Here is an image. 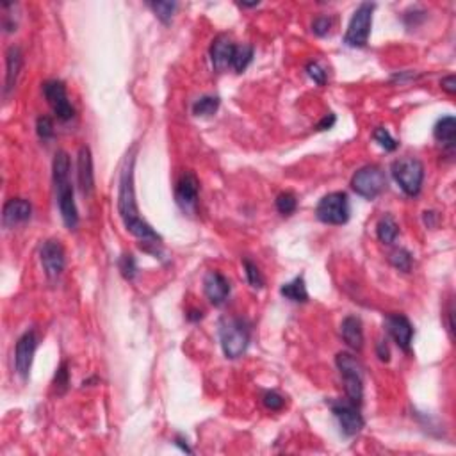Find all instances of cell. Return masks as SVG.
Returning a JSON list of instances; mask_svg holds the SVG:
<instances>
[{"instance_id":"6da1fadb","label":"cell","mask_w":456,"mask_h":456,"mask_svg":"<svg viewBox=\"0 0 456 456\" xmlns=\"http://www.w3.org/2000/svg\"><path fill=\"white\" fill-rule=\"evenodd\" d=\"M136 146L127 153L119 173L118 185V212L121 216L125 228L130 232L134 237L141 241V248L149 251L150 246L159 248L162 244L160 235L153 230L149 223L140 216L136 202V189H134V166H136Z\"/></svg>"},{"instance_id":"7a4b0ae2","label":"cell","mask_w":456,"mask_h":456,"mask_svg":"<svg viewBox=\"0 0 456 456\" xmlns=\"http://www.w3.org/2000/svg\"><path fill=\"white\" fill-rule=\"evenodd\" d=\"M70 155L65 150H59L53 155L52 162L53 187H56V196H58V205L62 221H65L68 230H75L78 226V210L77 205H75L74 185L70 182Z\"/></svg>"},{"instance_id":"3957f363","label":"cell","mask_w":456,"mask_h":456,"mask_svg":"<svg viewBox=\"0 0 456 456\" xmlns=\"http://www.w3.org/2000/svg\"><path fill=\"white\" fill-rule=\"evenodd\" d=\"M219 341H221L223 353L226 358L243 357L250 344V326L241 317H232L225 319L219 326Z\"/></svg>"},{"instance_id":"277c9868","label":"cell","mask_w":456,"mask_h":456,"mask_svg":"<svg viewBox=\"0 0 456 456\" xmlns=\"http://www.w3.org/2000/svg\"><path fill=\"white\" fill-rule=\"evenodd\" d=\"M335 364H337L339 373L344 380L346 396H348L351 403L360 407L362 399H364V369H362V364L357 360V357H353L348 351L337 353Z\"/></svg>"},{"instance_id":"5b68a950","label":"cell","mask_w":456,"mask_h":456,"mask_svg":"<svg viewBox=\"0 0 456 456\" xmlns=\"http://www.w3.org/2000/svg\"><path fill=\"white\" fill-rule=\"evenodd\" d=\"M392 177L399 187L408 196H417L421 193L424 180V166L415 157H401L392 162Z\"/></svg>"},{"instance_id":"8992f818","label":"cell","mask_w":456,"mask_h":456,"mask_svg":"<svg viewBox=\"0 0 456 456\" xmlns=\"http://www.w3.org/2000/svg\"><path fill=\"white\" fill-rule=\"evenodd\" d=\"M316 216L319 221L326 223V225H344L350 221L351 216L350 198L342 191L328 193L317 203Z\"/></svg>"},{"instance_id":"52a82bcc","label":"cell","mask_w":456,"mask_h":456,"mask_svg":"<svg viewBox=\"0 0 456 456\" xmlns=\"http://www.w3.org/2000/svg\"><path fill=\"white\" fill-rule=\"evenodd\" d=\"M376 6L371 2H362L357 9H355L353 17H351L348 31H346L344 43L351 49H362L369 42L371 25H373V12Z\"/></svg>"},{"instance_id":"ba28073f","label":"cell","mask_w":456,"mask_h":456,"mask_svg":"<svg viewBox=\"0 0 456 456\" xmlns=\"http://www.w3.org/2000/svg\"><path fill=\"white\" fill-rule=\"evenodd\" d=\"M351 187L358 196L374 200L387 189L385 171L380 166H364L351 178Z\"/></svg>"},{"instance_id":"9c48e42d","label":"cell","mask_w":456,"mask_h":456,"mask_svg":"<svg viewBox=\"0 0 456 456\" xmlns=\"http://www.w3.org/2000/svg\"><path fill=\"white\" fill-rule=\"evenodd\" d=\"M328 405L346 437H355L362 432L366 421L362 417L358 405L351 403L350 399H333Z\"/></svg>"},{"instance_id":"30bf717a","label":"cell","mask_w":456,"mask_h":456,"mask_svg":"<svg viewBox=\"0 0 456 456\" xmlns=\"http://www.w3.org/2000/svg\"><path fill=\"white\" fill-rule=\"evenodd\" d=\"M43 95H45L47 102L52 107L53 115L58 116L62 121H68L75 116V109L71 105L70 99H68V93H66V86L62 81H47L43 84Z\"/></svg>"},{"instance_id":"8fae6325","label":"cell","mask_w":456,"mask_h":456,"mask_svg":"<svg viewBox=\"0 0 456 456\" xmlns=\"http://www.w3.org/2000/svg\"><path fill=\"white\" fill-rule=\"evenodd\" d=\"M40 259H42L43 271H45L47 278L58 280L62 275L66 266L65 248H62L61 241H58V239L45 241L42 250H40Z\"/></svg>"},{"instance_id":"7c38bea8","label":"cell","mask_w":456,"mask_h":456,"mask_svg":"<svg viewBox=\"0 0 456 456\" xmlns=\"http://www.w3.org/2000/svg\"><path fill=\"white\" fill-rule=\"evenodd\" d=\"M37 348V337L34 330L25 332L17 342L15 348V369L22 380H27L31 374V367H33L34 353Z\"/></svg>"},{"instance_id":"4fadbf2b","label":"cell","mask_w":456,"mask_h":456,"mask_svg":"<svg viewBox=\"0 0 456 456\" xmlns=\"http://www.w3.org/2000/svg\"><path fill=\"white\" fill-rule=\"evenodd\" d=\"M385 328L396 344L403 351H410L412 339H414V326L410 319L403 314H389L385 317Z\"/></svg>"},{"instance_id":"5bb4252c","label":"cell","mask_w":456,"mask_h":456,"mask_svg":"<svg viewBox=\"0 0 456 456\" xmlns=\"http://www.w3.org/2000/svg\"><path fill=\"white\" fill-rule=\"evenodd\" d=\"M198 191H200V182H198L196 175L191 171H185L180 177V180L177 182V189H175L177 203L185 212H191V210L196 209Z\"/></svg>"},{"instance_id":"9a60e30c","label":"cell","mask_w":456,"mask_h":456,"mask_svg":"<svg viewBox=\"0 0 456 456\" xmlns=\"http://www.w3.org/2000/svg\"><path fill=\"white\" fill-rule=\"evenodd\" d=\"M33 216V205L24 198H11L2 209V225L6 228H15L17 225L29 221Z\"/></svg>"},{"instance_id":"2e32d148","label":"cell","mask_w":456,"mask_h":456,"mask_svg":"<svg viewBox=\"0 0 456 456\" xmlns=\"http://www.w3.org/2000/svg\"><path fill=\"white\" fill-rule=\"evenodd\" d=\"M203 291L214 307L225 303L230 294V282L219 271H209L203 276Z\"/></svg>"},{"instance_id":"e0dca14e","label":"cell","mask_w":456,"mask_h":456,"mask_svg":"<svg viewBox=\"0 0 456 456\" xmlns=\"http://www.w3.org/2000/svg\"><path fill=\"white\" fill-rule=\"evenodd\" d=\"M78 187L84 196H91L95 191V173H93V157L90 146H81L77 155Z\"/></svg>"},{"instance_id":"ac0fdd59","label":"cell","mask_w":456,"mask_h":456,"mask_svg":"<svg viewBox=\"0 0 456 456\" xmlns=\"http://www.w3.org/2000/svg\"><path fill=\"white\" fill-rule=\"evenodd\" d=\"M235 47L237 45H235L226 34H219V36L214 40L212 47H210V61H212V66L216 70L223 71L226 70L228 66H232Z\"/></svg>"},{"instance_id":"d6986e66","label":"cell","mask_w":456,"mask_h":456,"mask_svg":"<svg viewBox=\"0 0 456 456\" xmlns=\"http://www.w3.org/2000/svg\"><path fill=\"white\" fill-rule=\"evenodd\" d=\"M22 65H24V53H22L20 47L17 45L9 47L8 53H6V83H4L6 96L15 90V86H17Z\"/></svg>"},{"instance_id":"ffe728a7","label":"cell","mask_w":456,"mask_h":456,"mask_svg":"<svg viewBox=\"0 0 456 456\" xmlns=\"http://www.w3.org/2000/svg\"><path fill=\"white\" fill-rule=\"evenodd\" d=\"M341 335L351 350L360 351L364 348V330L362 321L355 316H348L341 325Z\"/></svg>"},{"instance_id":"44dd1931","label":"cell","mask_w":456,"mask_h":456,"mask_svg":"<svg viewBox=\"0 0 456 456\" xmlns=\"http://www.w3.org/2000/svg\"><path fill=\"white\" fill-rule=\"evenodd\" d=\"M433 136L440 144H444L446 149L453 150L456 143V119L455 116H444L433 127Z\"/></svg>"},{"instance_id":"7402d4cb","label":"cell","mask_w":456,"mask_h":456,"mask_svg":"<svg viewBox=\"0 0 456 456\" xmlns=\"http://www.w3.org/2000/svg\"><path fill=\"white\" fill-rule=\"evenodd\" d=\"M280 294H282L285 300L294 301V303H307L308 292L303 276H296L294 280L282 285V287H280Z\"/></svg>"},{"instance_id":"603a6c76","label":"cell","mask_w":456,"mask_h":456,"mask_svg":"<svg viewBox=\"0 0 456 456\" xmlns=\"http://www.w3.org/2000/svg\"><path fill=\"white\" fill-rule=\"evenodd\" d=\"M376 235H378V239L383 244H392L398 239L399 225L391 214H387V216L380 219L378 225H376Z\"/></svg>"},{"instance_id":"cb8c5ba5","label":"cell","mask_w":456,"mask_h":456,"mask_svg":"<svg viewBox=\"0 0 456 456\" xmlns=\"http://www.w3.org/2000/svg\"><path fill=\"white\" fill-rule=\"evenodd\" d=\"M219 109V99L212 95H205L202 99H198L193 103V115L200 116V118H207V116L216 115Z\"/></svg>"},{"instance_id":"d4e9b609","label":"cell","mask_w":456,"mask_h":456,"mask_svg":"<svg viewBox=\"0 0 456 456\" xmlns=\"http://www.w3.org/2000/svg\"><path fill=\"white\" fill-rule=\"evenodd\" d=\"M253 59V47L251 45H239L235 47L234 59H232V68H234L237 74H243L248 68V65Z\"/></svg>"},{"instance_id":"484cf974","label":"cell","mask_w":456,"mask_h":456,"mask_svg":"<svg viewBox=\"0 0 456 456\" xmlns=\"http://www.w3.org/2000/svg\"><path fill=\"white\" fill-rule=\"evenodd\" d=\"M389 260H391V264L396 267V269H399V271L403 273L410 271L412 262H414L412 253L408 250H405V248H396V250L389 255Z\"/></svg>"},{"instance_id":"4316f807","label":"cell","mask_w":456,"mask_h":456,"mask_svg":"<svg viewBox=\"0 0 456 456\" xmlns=\"http://www.w3.org/2000/svg\"><path fill=\"white\" fill-rule=\"evenodd\" d=\"M149 6L162 24H169L173 12L177 9V2H149Z\"/></svg>"},{"instance_id":"83f0119b","label":"cell","mask_w":456,"mask_h":456,"mask_svg":"<svg viewBox=\"0 0 456 456\" xmlns=\"http://www.w3.org/2000/svg\"><path fill=\"white\" fill-rule=\"evenodd\" d=\"M118 267H119V271H121V276H124L125 280L136 278L137 262H136V257H134V255H130V253L121 255L118 260Z\"/></svg>"},{"instance_id":"f1b7e54d","label":"cell","mask_w":456,"mask_h":456,"mask_svg":"<svg viewBox=\"0 0 456 456\" xmlns=\"http://www.w3.org/2000/svg\"><path fill=\"white\" fill-rule=\"evenodd\" d=\"M243 266H244V271H246V278H248V282H250L251 287H253V289H262L264 284H266V280H264V276H262V273H260L259 266L251 262L250 259H244Z\"/></svg>"},{"instance_id":"f546056e","label":"cell","mask_w":456,"mask_h":456,"mask_svg":"<svg viewBox=\"0 0 456 456\" xmlns=\"http://www.w3.org/2000/svg\"><path fill=\"white\" fill-rule=\"evenodd\" d=\"M298 209V200L296 196L292 193H282L278 194V198H276V210H278L282 216H291L294 210Z\"/></svg>"},{"instance_id":"4dcf8cb0","label":"cell","mask_w":456,"mask_h":456,"mask_svg":"<svg viewBox=\"0 0 456 456\" xmlns=\"http://www.w3.org/2000/svg\"><path fill=\"white\" fill-rule=\"evenodd\" d=\"M68 385H70V371H68V364L62 362L56 376H53V389H56L59 396H62L68 391Z\"/></svg>"},{"instance_id":"1f68e13d","label":"cell","mask_w":456,"mask_h":456,"mask_svg":"<svg viewBox=\"0 0 456 456\" xmlns=\"http://www.w3.org/2000/svg\"><path fill=\"white\" fill-rule=\"evenodd\" d=\"M373 137L374 141L382 146L383 150H387V152H394L396 149H398V141L394 140V137L391 136V132L387 130L385 127H378L376 130L373 132Z\"/></svg>"},{"instance_id":"d6a6232c","label":"cell","mask_w":456,"mask_h":456,"mask_svg":"<svg viewBox=\"0 0 456 456\" xmlns=\"http://www.w3.org/2000/svg\"><path fill=\"white\" fill-rule=\"evenodd\" d=\"M264 407L271 412H280L285 407V398L276 391H267L262 398Z\"/></svg>"},{"instance_id":"836d02e7","label":"cell","mask_w":456,"mask_h":456,"mask_svg":"<svg viewBox=\"0 0 456 456\" xmlns=\"http://www.w3.org/2000/svg\"><path fill=\"white\" fill-rule=\"evenodd\" d=\"M36 132L37 136L42 137L43 141L52 140L53 137V121L49 118V116H40L36 121Z\"/></svg>"},{"instance_id":"e575fe53","label":"cell","mask_w":456,"mask_h":456,"mask_svg":"<svg viewBox=\"0 0 456 456\" xmlns=\"http://www.w3.org/2000/svg\"><path fill=\"white\" fill-rule=\"evenodd\" d=\"M307 74H308V77L312 78L316 84H319V86H325V84H326V71H325V68H323V66H321L317 61L308 62V65H307Z\"/></svg>"},{"instance_id":"d590c367","label":"cell","mask_w":456,"mask_h":456,"mask_svg":"<svg viewBox=\"0 0 456 456\" xmlns=\"http://www.w3.org/2000/svg\"><path fill=\"white\" fill-rule=\"evenodd\" d=\"M332 25H333V20L330 17H317L316 20L312 22V33L316 34V36L323 37L330 33Z\"/></svg>"},{"instance_id":"8d00e7d4","label":"cell","mask_w":456,"mask_h":456,"mask_svg":"<svg viewBox=\"0 0 456 456\" xmlns=\"http://www.w3.org/2000/svg\"><path fill=\"white\" fill-rule=\"evenodd\" d=\"M440 86H442V90H444L446 93H449V95H455V93H456V78H455V75H448V77L442 78Z\"/></svg>"},{"instance_id":"74e56055","label":"cell","mask_w":456,"mask_h":456,"mask_svg":"<svg viewBox=\"0 0 456 456\" xmlns=\"http://www.w3.org/2000/svg\"><path fill=\"white\" fill-rule=\"evenodd\" d=\"M376 357L382 362L391 360V351H389V346H387L385 341H380L378 344H376Z\"/></svg>"},{"instance_id":"f35d334b","label":"cell","mask_w":456,"mask_h":456,"mask_svg":"<svg viewBox=\"0 0 456 456\" xmlns=\"http://www.w3.org/2000/svg\"><path fill=\"white\" fill-rule=\"evenodd\" d=\"M335 121H337L335 115L328 112V115H326L325 118L321 119L319 124H317V130H330V128H332L333 125H335Z\"/></svg>"},{"instance_id":"ab89813d","label":"cell","mask_w":456,"mask_h":456,"mask_svg":"<svg viewBox=\"0 0 456 456\" xmlns=\"http://www.w3.org/2000/svg\"><path fill=\"white\" fill-rule=\"evenodd\" d=\"M184 442H185V440L182 439V437H177V439H175V444H177L178 448L182 449V451H185V453H193V451H191V448H189V446H187V444H184Z\"/></svg>"},{"instance_id":"60d3db41","label":"cell","mask_w":456,"mask_h":456,"mask_svg":"<svg viewBox=\"0 0 456 456\" xmlns=\"http://www.w3.org/2000/svg\"><path fill=\"white\" fill-rule=\"evenodd\" d=\"M203 317L202 310H189V314H187V319L189 321H200Z\"/></svg>"}]
</instances>
